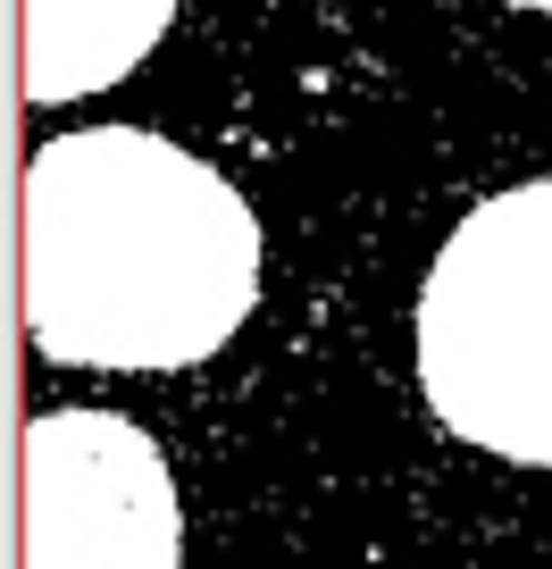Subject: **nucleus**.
<instances>
[{
  "label": "nucleus",
  "instance_id": "nucleus-4",
  "mask_svg": "<svg viewBox=\"0 0 552 569\" xmlns=\"http://www.w3.org/2000/svg\"><path fill=\"white\" fill-rule=\"evenodd\" d=\"M177 0H26V101H84L143 68Z\"/></svg>",
  "mask_w": 552,
  "mask_h": 569
},
{
  "label": "nucleus",
  "instance_id": "nucleus-2",
  "mask_svg": "<svg viewBox=\"0 0 552 569\" xmlns=\"http://www.w3.org/2000/svg\"><path fill=\"white\" fill-rule=\"evenodd\" d=\"M419 386L461 445L552 469V177L478 201L435 251Z\"/></svg>",
  "mask_w": 552,
  "mask_h": 569
},
{
  "label": "nucleus",
  "instance_id": "nucleus-5",
  "mask_svg": "<svg viewBox=\"0 0 552 569\" xmlns=\"http://www.w3.org/2000/svg\"><path fill=\"white\" fill-rule=\"evenodd\" d=\"M519 9H552V0H519Z\"/></svg>",
  "mask_w": 552,
  "mask_h": 569
},
{
  "label": "nucleus",
  "instance_id": "nucleus-3",
  "mask_svg": "<svg viewBox=\"0 0 552 569\" xmlns=\"http://www.w3.org/2000/svg\"><path fill=\"white\" fill-rule=\"evenodd\" d=\"M184 519L160 445L118 410L26 427V569H177Z\"/></svg>",
  "mask_w": 552,
  "mask_h": 569
},
{
  "label": "nucleus",
  "instance_id": "nucleus-1",
  "mask_svg": "<svg viewBox=\"0 0 552 569\" xmlns=\"http://www.w3.org/2000/svg\"><path fill=\"white\" fill-rule=\"evenodd\" d=\"M260 302V227L210 160L84 126L26 168V336L68 369L210 360Z\"/></svg>",
  "mask_w": 552,
  "mask_h": 569
}]
</instances>
